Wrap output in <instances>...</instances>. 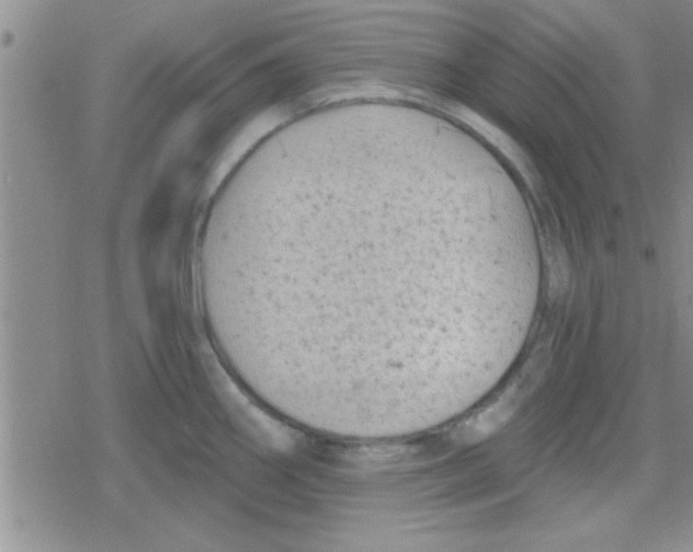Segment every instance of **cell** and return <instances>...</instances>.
Segmentation results:
<instances>
[{
    "mask_svg": "<svg viewBox=\"0 0 693 552\" xmlns=\"http://www.w3.org/2000/svg\"><path fill=\"white\" fill-rule=\"evenodd\" d=\"M367 250L257 253L237 267V285L251 299L322 296L492 314L521 302L539 283L541 267L501 239L406 240Z\"/></svg>",
    "mask_w": 693,
    "mask_h": 552,
    "instance_id": "cell-1",
    "label": "cell"
}]
</instances>
